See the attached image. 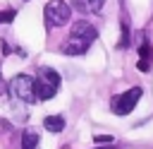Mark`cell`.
<instances>
[{
    "label": "cell",
    "instance_id": "1",
    "mask_svg": "<svg viewBox=\"0 0 153 149\" xmlns=\"http://www.w3.org/2000/svg\"><path fill=\"white\" fill-rule=\"evenodd\" d=\"M96 26L88 24L86 19H79L72 24V31H69V38L65 43V53L67 55H81L91 48V43L96 41Z\"/></svg>",
    "mask_w": 153,
    "mask_h": 149
},
{
    "label": "cell",
    "instance_id": "2",
    "mask_svg": "<svg viewBox=\"0 0 153 149\" xmlns=\"http://www.w3.org/2000/svg\"><path fill=\"white\" fill-rule=\"evenodd\" d=\"M33 84H36V99L48 101L60 89V74L53 67H41L38 74H36V79H33Z\"/></svg>",
    "mask_w": 153,
    "mask_h": 149
},
{
    "label": "cell",
    "instance_id": "3",
    "mask_svg": "<svg viewBox=\"0 0 153 149\" xmlns=\"http://www.w3.org/2000/svg\"><path fill=\"white\" fill-rule=\"evenodd\" d=\"M43 17H45V26H65L72 17V10L65 0H50L43 7Z\"/></svg>",
    "mask_w": 153,
    "mask_h": 149
},
{
    "label": "cell",
    "instance_id": "4",
    "mask_svg": "<svg viewBox=\"0 0 153 149\" xmlns=\"http://www.w3.org/2000/svg\"><path fill=\"white\" fill-rule=\"evenodd\" d=\"M10 91H12V96H17L24 103L36 101V84H33V77H29V74H14L10 79Z\"/></svg>",
    "mask_w": 153,
    "mask_h": 149
},
{
    "label": "cell",
    "instance_id": "5",
    "mask_svg": "<svg viewBox=\"0 0 153 149\" xmlns=\"http://www.w3.org/2000/svg\"><path fill=\"white\" fill-rule=\"evenodd\" d=\"M141 94H143V89H141V87H131V89H127L124 94L112 96V101H110L112 113H115V115H127V113H131V111H134V106L139 103Z\"/></svg>",
    "mask_w": 153,
    "mask_h": 149
},
{
    "label": "cell",
    "instance_id": "6",
    "mask_svg": "<svg viewBox=\"0 0 153 149\" xmlns=\"http://www.w3.org/2000/svg\"><path fill=\"white\" fill-rule=\"evenodd\" d=\"M139 55H141V60H139V70L141 72H148L151 70V60H153V48H151V43L146 41V36H143V41H141V46H139Z\"/></svg>",
    "mask_w": 153,
    "mask_h": 149
},
{
    "label": "cell",
    "instance_id": "7",
    "mask_svg": "<svg viewBox=\"0 0 153 149\" xmlns=\"http://www.w3.org/2000/svg\"><path fill=\"white\" fill-rule=\"evenodd\" d=\"M22 149H38V132L33 127H26L22 132Z\"/></svg>",
    "mask_w": 153,
    "mask_h": 149
},
{
    "label": "cell",
    "instance_id": "8",
    "mask_svg": "<svg viewBox=\"0 0 153 149\" xmlns=\"http://www.w3.org/2000/svg\"><path fill=\"white\" fill-rule=\"evenodd\" d=\"M43 127L50 130V132H62V127H65V118H62V115H45Z\"/></svg>",
    "mask_w": 153,
    "mask_h": 149
},
{
    "label": "cell",
    "instance_id": "9",
    "mask_svg": "<svg viewBox=\"0 0 153 149\" xmlns=\"http://www.w3.org/2000/svg\"><path fill=\"white\" fill-rule=\"evenodd\" d=\"M120 48H127L129 46V19L127 17H122V36H120V43H117Z\"/></svg>",
    "mask_w": 153,
    "mask_h": 149
},
{
    "label": "cell",
    "instance_id": "10",
    "mask_svg": "<svg viewBox=\"0 0 153 149\" xmlns=\"http://www.w3.org/2000/svg\"><path fill=\"white\" fill-rule=\"evenodd\" d=\"M81 2H84V7L91 10V12H100L103 5H105V0H81Z\"/></svg>",
    "mask_w": 153,
    "mask_h": 149
},
{
    "label": "cell",
    "instance_id": "11",
    "mask_svg": "<svg viewBox=\"0 0 153 149\" xmlns=\"http://www.w3.org/2000/svg\"><path fill=\"white\" fill-rule=\"evenodd\" d=\"M14 14H17V12H14L12 7H10V10H2V12H0V24H10V22L14 19Z\"/></svg>",
    "mask_w": 153,
    "mask_h": 149
},
{
    "label": "cell",
    "instance_id": "12",
    "mask_svg": "<svg viewBox=\"0 0 153 149\" xmlns=\"http://www.w3.org/2000/svg\"><path fill=\"white\" fill-rule=\"evenodd\" d=\"M93 142H96V144H112L115 139H112L110 135H96V137H93Z\"/></svg>",
    "mask_w": 153,
    "mask_h": 149
},
{
    "label": "cell",
    "instance_id": "13",
    "mask_svg": "<svg viewBox=\"0 0 153 149\" xmlns=\"http://www.w3.org/2000/svg\"><path fill=\"white\" fill-rule=\"evenodd\" d=\"M5 89H7V84H5V79H2V74H0V96L5 94Z\"/></svg>",
    "mask_w": 153,
    "mask_h": 149
},
{
    "label": "cell",
    "instance_id": "14",
    "mask_svg": "<svg viewBox=\"0 0 153 149\" xmlns=\"http://www.w3.org/2000/svg\"><path fill=\"white\" fill-rule=\"evenodd\" d=\"M98 149H110V147H98Z\"/></svg>",
    "mask_w": 153,
    "mask_h": 149
}]
</instances>
